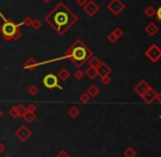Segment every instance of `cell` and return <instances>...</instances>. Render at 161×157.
I'll list each match as a JSON object with an SVG mask.
<instances>
[{
    "instance_id": "cell-1",
    "label": "cell",
    "mask_w": 161,
    "mask_h": 157,
    "mask_svg": "<svg viewBox=\"0 0 161 157\" xmlns=\"http://www.w3.org/2000/svg\"><path fill=\"white\" fill-rule=\"evenodd\" d=\"M45 21L58 34L61 35L76 21V17L66 8V6L64 3H58L45 17Z\"/></svg>"
},
{
    "instance_id": "cell-2",
    "label": "cell",
    "mask_w": 161,
    "mask_h": 157,
    "mask_svg": "<svg viewBox=\"0 0 161 157\" xmlns=\"http://www.w3.org/2000/svg\"><path fill=\"white\" fill-rule=\"evenodd\" d=\"M90 55H91L90 50L81 42H77L70 47L68 51H66V55L64 56V58H69L75 66L81 67L82 64L88 60Z\"/></svg>"
},
{
    "instance_id": "cell-3",
    "label": "cell",
    "mask_w": 161,
    "mask_h": 157,
    "mask_svg": "<svg viewBox=\"0 0 161 157\" xmlns=\"http://www.w3.org/2000/svg\"><path fill=\"white\" fill-rule=\"evenodd\" d=\"M19 31V27L15 23L9 20V21L5 22L2 25L0 26V33L2 35V38L5 41L9 42V41H12L13 37H15V33Z\"/></svg>"
},
{
    "instance_id": "cell-4",
    "label": "cell",
    "mask_w": 161,
    "mask_h": 157,
    "mask_svg": "<svg viewBox=\"0 0 161 157\" xmlns=\"http://www.w3.org/2000/svg\"><path fill=\"white\" fill-rule=\"evenodd\" d=\"M42 82H43V84L45 85V87L48 88V90H53V88L55 87L59 88V90H63V87L58 84V78L56 76V74L54 73L46 74L43 78V81Z\"/></svg>"
},
{
    "instance_id": "cell-5",
    "label": "cell",
    "mask_w": 161,
    "mask_h": 157,
    "mask_svg": "<svg viewBox=\"0 0 161 157\" xmlns=\"http://www.w3.org/2000/svg\"><path fill=\"white\" fill-rule=\"evenodd\" d=\"M15 135L17 136V139H19L21 142H25L28 141L32 135V131L30 129H28V127L21 126L17 131L15 132Z\"/></svg>"
},
{
    "instance_id": "cell-6",
    "label": "cell",
    "mask_w": 161,
    "mask_h": 157,
    "mask_svg": "<svg viewBox=\"0 0 161 157\" xmlns=\"http://www.w3.org/2000/svg\"><path fill=\"white\" fill-rule=\"evenodd\" d=\"M142 97H144V99L146 100V103H148V104H151V103L157 98V93H156V92H154L151 88H148V90L146 91V93L144 94V96H142Z\"/></svg>"
},
{
    "instance_id": "cell-7",
    "label": "cell",
    "mask_w": 161,
    "mask_h": 157,
    "mask_svg": "<svg viewBox=\"0 0 161 157\" xmlns=\"http://www.w3.org/2000/svg\"><path fill=\"white\" fill-rule=\"evenodd\" d=\"M39 66V63L36 62V60L34 59V58H28L27 60H25V62H24V69L29 70V71H33L34 69H35L36 67Z\"/></svg>"
},
{
    "instance_id": "cell-8",
    "label": "cell",
    "mask_w": 161,
    "mask_h": 157,
    "mask_svg": "<svg viewBox=\"0 0 161 157\" xmlns=\"http://www.w3.org/2000/svg\"><path fill=\"white\" fill-rule=\"evenodd\" d=\"M56 76L58 78V80L65 82V81H67L68 78H69L70 73H69V71L66 69V68H63V69H60L59 71H58V73L56 74Z\"/></svg>"
},
{
    "instance_id": "cell-9",
    "label": "cell",
    "mask_w": 161,
    "mask_h": 157,
    "mask_svg": "<svg viewBox=\"0 0 161 157\" xmlns=\"http://www.w3.org/2000/svg\"><path fill=\"white\" fill-rule=\"evenodd\" d=\"M98 74H100L101 76H105L106 74H108L111 72V70H110V68L106 66V64H104V63H101L100 66L98 67Z\"/></svg>"
},
{
    "instance_id": "cell-10",
    "label": "cell",
    "mask_w": 161,
    "mask_h": 157,
    "mask_svg": "<svg viewBox=\"0 0 161 157\" xmlns=\"http://www.w3.org/2000/svg\"><path fill=\"white\" fill-rule=\"evenodd\" d=\"M148 88H149V86L147 85L145 82H142L139 85L135 87V91H136V92H137V93L139 94L140 96H144V94L146 93V91L148 90Z\"/></svg>"
},
{
    "instance_id": "cell-11",
    "label": "cell",
    "mask_w": 161,
    "mask_h": 157,
    "mask_svg": "<svg viewBox=\"0 0 161 157\" xmlns=\"http://www.w3.org/2000/svg\"><path fill=\"white\" fill-rule=\"evenodd\" d=\"M15 109H17V112H18L19 118H23L24 115L27 114V107H25L23 104L17 105V106H15Z\"/></svg>"
},
{
    "instance_id": "cell-12",
    "label": "cell",
    "mask_w": 161,
    "mask_h": 157,
    "mask_svg": "<svg viewBox=\"0 0 161 157\" xmlns=\"http://www.w3.org/2000/svg\"><path fill=\"white\" fill-rule=\"evenodd\" d=\"M68 115H69V117H70V118H72V119L77 118V117L80 115L79 108L76 107V106H72V107L69 108V110H68Z\"/></svg>"
},
{
    "instance_id": "cell-13",
    "label": "cell",
    "mask_w": 161,
    "mask_h": 157,
    "mask_svg": "<svg viewBox=\"0 0 161 157\" xmlns=\"http://www.w3.org/2000/svg\"><path fill=\"white\" fill-rule=\"evenodd\" d=\"M23 119L25 120L28 123H32V122H33L34 120L36 119V114H35V112H29V111H27V114L24 115Z\"/></svg>"
},
{
    "instance_id": "cell-14",
    "label": "cell",
    "mask_w": 161,
    "mask_h": 157,
    "mask_svg": "<svg viewBox=\"0 0 161 157\" xmlns=\"http://www.w3.org/2000/svg\"><path fill=\"white\" fill-rule=\"evenodd\" d=\"M87 94H88L90 97H96L98 94H99V88L96 87V86H94V85H91L89 88H88Z\"/></svg>"
},
{
    "instance_id": "cell-15",
    "label": "cell",
    "mask_w": 161,
    "mask_h": 157,
    "mask_svg": "<svg viewBox=\"0 0 161 157\" xmlns=\"http://www.w3.org/2000/svg\"><path fill=\"white\" fill-rule=\"evenodd\" d=\"M136 155H137V152L133 147H127L124 151V156L125 157H136Z\"/></svg>"
},
{
    "instance_id": "cell-16",
    "label": "cell",
    "mask_w": 161,
    "mask_h": 157,
    "mask_svg": "<svg viewBox=\"0 0 161 157\" xmlns=\"http://www.w3.org/2000/svg\"><path fill=\"white\" fill-rule=\"evenodd\" d=\"M86 74L88 75V78H91V80H93L94 78H95L96 75H98V71H96V69H94V68H91L90 67L89 69L86 71Z\"/></svg>"
},
{
    "instance_id": "cell-17",
    "label": "cell",
    "mask_w": 161,
    "mask_h": 157,
    "mask_svg": "<svg viewBox=\"0 0 161 157\" xmlns=\"http://www.w3.org/2000/svg\"><path fill=\"white\" fill-rule=\"evenodd\" d=\"M89 64L91 68H94V69H98V67L101 64V62H100V60L98 59V58L95 57H92L91 59L89 60Z\"/></svg>"
},
{
    "instance_id": "cell-18",
    "label": "cell",
    "mask_w": 161,
    "mask_h": 157,
    "mask_svg": "<svg viewBox=\"0 0 161 157\" xmlns=\"http://www.w3.org/2000/svg\"><path fill=\"white\" fill-rule=\"evenodd\" d=\"M32 22H33L32 18L27 17V18H24V20L21 22V23H20V24H17V25H18V27H20L21 25H23V26H31V25H32Z\"/></svg>"
},
{
    "instance_id": "cell-19",
    "label": "cell",
    "mask_w": 161,
    "mask_h": 157,
    "mask_svg": "<svg viewBox=\"0 0 161 157\" xmlns=\"http://www.w3.org/2000/svg\"><path fill=\"white\" fill-rule=\"evenodd\" d=\"M28 93H29L31 96H35L36 94L39 93V88H37L36 85H31L29 88H28Z\"/></svg>"
},
{
    "instance_id": "cell-20",
    "label": "cell",
    "mask_w": 161,
    "mask_h": 157,
    "mask_svg": "<svg viewBox=\"0 0 161 157\" xmlns=\"http://www.w3.org/2000/svg\"><path fill=\"white\" fill-rule=\"evenodd\" d=\"M32 27H33L34 30H40L41 29V26H42V21L41 20H39V19H35V20H33V22H32Z\"/></svg>"
},
{
    "instance_id": "cell-21",
    "label": "cell",
    "mask_w": 161,
    "mask_h": 157,
    "mask_svg": "<svg viewBox=\"0 0 161 157\" xmlns=\"http://www.w3.org/2000/svg\"><path fill=\"white\" fill-rule=\"evenodd\" d=\"M8 114H9V116L11 117V118H13V119H15V118H19V116H18V112H17V109H15V106H13V107L10 108L9 111H8Z\"/></svg>"
},
{
    "instance_id": "cell-22",
    "label": "cell",
    "mask_w": 161,
    "mask_h": 157,
    "mask_svg": "<svg viewBox=\"0 0 161 157\" xmlns=\"http://www.w3.org/2000/svg\"><path fill=\"white\" fill-rule=\"evenodd\" d=\"M90 98H91V97H90V96L88 95V94H87V93H83V94H82V95L79 97V99H80V102H81V103H84V104H86V103H89Z\"/></svg>"
},
{
    "instance_id": "cell-23",
    "label": "cell",
    "mask_w": 161,
    "mask_h": 157,
    "mask_svg": "<svg viewBox=\"0 0 161 157\" xmlns=\"http://www.w3.org/2000/svg\"><path fill=\"white\" fill-rule=\"evenodd\" d=\"M27 111H29V112H36V105L33 104V103L29 104V105H28V107H27Z\"/></svg>"
},
{
    "instance_id": "cell-24",
    "label": "cell",
    "mask_w": 161,
    "mask_h": 157,
    "mask_svg": "<svg viewBox=\"0 0 161 157\" xmlns=\"http://www.w3.org/2000/svg\"><path fill=\"white\" fill-rule=\"evenodd\" d=\"M82 76H83V72L80 71V70H77V71L75 72V78H77V80H81Z\"/></svg>"
},
{
    "instance_id": "cell-25",
    "label": "cell",
    "mask_w": 161,
    "mask_h": 157,
    "mask_svg": "<svg viewBox=\"0 0 161 157\" xmlns=\"http://www.w3.org/2000/svg\"><path fill=\"white\" fill-rule=\"evenodd\" d=\"M57 157H69V154H68L66 151H60L59 153L57 154Z\"/></svg>"
},
{
    "instance_id": "cell-26",
    "label": "cell",
    "mask_w": 161,
    "mask_h": 157,
    "mask_svg": "<svg viewBox=\"0 0 161 157\" xmlns=\"http://www.w3.org/2000/svg\"><path fill=\"white\" fill-rule=\"evenodd\" d=\"M101 81H102V83H103V84H108V82H110V78H108L106 75H105V76H102V80H101Z\"/></svg>"
},
{
    "instance_id": "cell-27",
    "label": "cell",
    "mask_w": 161,
    "mask_h": 157,
    "mask_svg": "<svg viewBox=\"0 0 161 157\" xmlns=\"http://www.w3.org/2000/svg\"><path fill=\"white\" fill-rule=\"evenodd\" d=\"M20 37H21V32H20V30H19V31H18L17 33H15V37H13V41H18V39H19Z\"/></svg>"
},
{
    "instance_id": "cell-28",
    "label": "cell",
    "mask_w": 161,
    "mask_h": 157,
    "mask_svg": "<svg viewBox=\"0 0 161 157\" xmlns=\"http://www.w3.org/2000/svg\"><path fill=\"white\" fill-rule=\"evenodd\" d=\"M5 151H6V145L3 144L2 142H0V154H1V153H3Z\"/></svg>"
},
{
    "instance_id": "cell-29",
    "label": "cell",
    "mask_w": 161,
    "mask_h": 157,
    "mask_svg": "<svg viewBox=\"0 0 161 157\" xmlns=\"http://www.w3.org/2000/svg\"><path fill=\"white\" fill-rule=\"evenodd\" d=\"M157 17H158V19L161 21V7L158 9V11H157Z\"/></svg>"
},
{
    "instance_id": "cell-30",
    "label": "cell",
    "mask_w": 161,
    "mask_h": 157,
    "mask_svg": "<svg viewBox=\"0 0 161 157\" xmlns=\"http://www.w3.org/2000/svg\"><path fill=\"white\" fill-rule=\"evenodd\" d=\"M157 98H158V100L160 102V104H161V93L160 94H157Z\"/></svg>"
},
{
    "instance_id": "cell-31",
    "label": "cell",
    "mask_w": 161,
    "mask_h": 157,
    "mask_svg": "<svg viewBox=\"0 0 161 157\" xmlns=\"http://www.w3.org/2000/svg\"><path fill=\"white\" fill-rule=\"evenodd\" d=\"M2 116H3V110L1 109V108H0V118H1Z\"/></svg>"
},
{
    "instance_id": "cell-32",
    "label": "cell",
    "mask_w": 161,
    "mask_h": 157,
    "mask_svg": "<svg viewBox=\"0 0 161 157\" xmlns=\"http://www.w3.org/2000/svg\"><path fill=\"white\" fill-rule=\"evenodd\" d=\"M83 2H84V0H78V3H79V5H82Z\"/></svg>"
},
{
    "instance_id": "cell-33",
    "label": "cell",
    "mask_w": 161,
    "mask_h": 157,
    "mask_svg": "<svg viewBox=\"0 0 161 157\" xmlns=\"http://www.w3.org/2000/svg\"><path fill=\"white\" fill-rule=\"evenodd\" d=\"M43 1H44L45 3H49V2L52 1V0H43Z\"/></svg>"
},
{
    "instance_id": "cell-34",
    "label": "cell",
    "mask_w": 161,
    "mask_h": 157,
    "mask_svg": "<svg viewBox=\"0 0 161 157\" xmlns=\"http://www.w3.org/2000/svg\"><path fill=\"white\" fill-rule=\"evenodd\" d=\"M5 157H11V156H9V155H6V156Z\"/></svg>"
}]
</instances>
